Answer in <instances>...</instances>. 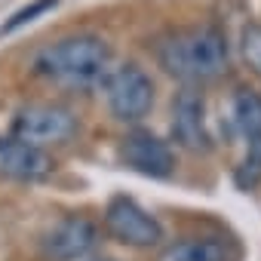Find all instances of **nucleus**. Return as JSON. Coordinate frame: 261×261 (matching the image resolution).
I'll return each mask as SVG.
<instances>
[{"mask_svg":"<svg viewBox=\"0 0 261 261\" xmlns=\"http://www.w3.org/2000/svg\"><path fill=\"white\" fill-rule=\"evenodd\" d=\"M101 227L86 215H62L40 240L49 261H83L95 252Z\"/></svg>","mask_w":261,"mask_h":261,"instance_id":"obj_7","label":"nucleus"},{"mask_svg":"<svg viewBox=\"0 0 261 261\" xmlns=\"http://www.w3.org/2000/svg\"><path fill=\"white\" fill-rule=\"evenodd\" d=\"M114 53L111 43L98 34H68L46 43L34 56V74L65 86V89H92L101 86L111 71Z\"/></svg>","mask_w":261,"mask_h":261,"instance_id":"obj_2","label":"nucleus"},{"mask_svg":"<svg viewBox=\"0 0 261 261\" xmlns=\"http://www.w3.org/2000/svg\"><path fill=\"white\" fill-rule=\"evenodd\" d=\"M56 169L53 157L43 148H34L19 139H4L0 142V172L16 178V181H40Z\"/></svg>","mask_w":261,"mask_h":261,"instance_id":"obj_11","label":"nucleus"},{"mask_svg":"<svg viewBox=\"0 0 261 261\" xmlns=\"http://www.w3.org/2000/svg\"><path fill=\"white\" fill-rule=\"evenodd\" d=\"M80 133V120L71 108L59 101H31L22 105L13 117L10 136L19 142H28L34 148H53V145H68Z\"/></svg>","mask_w":261,"mask_h":261,"instance_id":"obj_4","label":"nucleus"},{"mask_svg":"<svg viewBox=\"0 0 261 261\" xmlns=\"http://www.w3.org/2000/svg\"><path fill=\"white\" fill-rule=\"evenodd\" d=\"M157 65L185 86L215 83L227 74V37L218 25H194L163 34L154 43Z\"/></svg>","mask_w":261,"mask_h":261,"instance_id":"obj_1","label":"nucleus"},{"mask_svg":"<svg viewBox=\"0 0 261 261\" xmlns=\"http://www.w3.org/2000/svg\"><path fill=\"white\" fill-rule=\"evenodd\" d=\"M240 56L246 68L261 80V22H246L240 31Z\"/></svg>","mask_w":261,"mask_h":261,"instance_id":"obj_12","label":"nucleus"},{"mask_svg":"<svg viewBox=\"0 0 261 261\" xmlns=\"http://www.w3.org/2000/svg\"><path fill=\"white\" fill-rule=\"evenodd\" d=\"M83 261H117V258H98V255H89V258H83Z\"/></svg>","mask_w":261,"mask_h":261,"instance_id":"obj_14","label":"nucleus"},{"mask_svg":"<svg viewBox=\"0 0 261 261\" xmlns=\"http://www.w3.org/2000/svg\"><path fill=\"white\" fill-rule=\"evenodd\" d=\"M233 126L246 142V157L240 160L233 181L240 191H255L261 185V92L249 86L233 92Z\"/></svg>","mask_w":261,"mask_h":261,"instance_id":"obj_6","label":"nucleus"},{"mask_svg":"<svg viewBox=\"0 0 261 261\" xmlns=\"http://www.w3.org/2000/svg\"><path fill=\"white\" fill-rule=\"evenodd\" d=\"M172 142L191 154L212 151V136L206 126V98L200 86H181L172 98Z\"/></svg>","mask_w":261,"mask_h":261,"instance_id":"obj_8","label":"nucleus"},{"mask_svg":"<svg viewBox=\"0 0 261 261\" xmlns=\"http://www.w3.org/2000/svg\"><path fill=\"white\" fill-rule=\"evenodd\" d=\"M154 261H240V246L218 233L178 237L160 243Z\"/></svg>","mask_w":261,"mask_h":261,"instance_id":"obj_10","label":"nucleus"},{"mask_svg":"<svg viewBox=\"0 0 261 261\" xmlns=\"http://www.w3.org/2000/svg\"><path fill=\"white\" fill-rule=\"evenodd\" d=\"M101 230L129 249H157L166 237H163V224L157 215H151L139 200L133 197H111L101 215Z\"/></svg>","mask_w":261,"mask_h":261,"instance_id":"obj_5","label":"nucleus"},{"mask_svg":"<svg viewBox=\"0 0 261 261\" xmlns=\"http://www.w3.org/2000/svg\"><path fill=\"white\" fill-rule=\"evenodd\" d=\"M101 92H105V105H108L111 117L120 123L145 120L157 98V86H154L151 74L136 62H123L117 68L111 65V71L101 80Z\"/></svg>","mask_w":261,"mask_h":261,"instance_id":"obj_3","label":"nucleus"},{"mask_svg":"<svg viewBox=\"0 0 261 261\" xmlns=\"http://www.w3.org/2000/svg\"><path fill=\"white\" fill-rule=\"evenodd\" d=\"M120 160L139 175L148 178H169L175 172V151L169 142L160 136L148 133V129H133L120 142Z\"/></svg>","mask_w":261,"mask_h":261,"instance_id":"obj_9","label":"nucleus"},{"mask_svg":"<svg viewBox=\"0 0 261 261\" xmlns=\"http://www.w3.org/2000/svg\"><path fill=\"white\" fill-rule=\"evenodd\" d=\"M59 4V0H31L28 7H22V10H16L13 16H10V22L0 28V34H13V31H19V28H25L28 22H34L37 16H43L46 10H53Z\"/></svg>","mask_w":261,"mask_h":261,"instance_id":"obj_13","label":"nucleus"}]
</instances>
